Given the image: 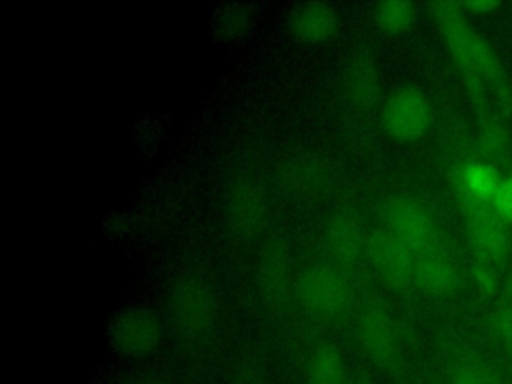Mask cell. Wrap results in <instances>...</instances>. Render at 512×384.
<instances>
[{
	"label": "cell",
	"mask_w": 512,
	"mask_h": 384,
	"mask_svg": "<svg viewBox=\"0 0 512 384\" xmlns=\"http://www.w3.org/2000/svg\"><path fill=\"white\" fill-rule=\"evenodd\" d=\"M490 338L504 350L512 352V304L498 306L486 320Z\"/></svg>",
	"instance_id": "obj_22"
},
{
	"label": "cell",
	"mask_w": 512,
	"mask_h": 384,
	"mask_svg": "<svg viewBox=\"0 0 512 384\" xmlns=\"http://www.w3.org/2000/svg\"><path fill=\"white\" fill-rule=\"evenodd\" d=\"M134 384H162L160 380H154V378H142V380H138V382H134Z\"/></svg>",
	"instance_id": "obj_28"
},
{
	"label": "cell",
	"mask_w": 512,
	"mask_h": 384,
	"mask_svg": "<svg viewBox=\"0 0 512 384\" xmlns=\"http://www.w3.org/2000/svg\"><path fill=\"white\" fill-rule=\"evenodd\" d=\"M386 230L414 254H420L438 242L436 220L426 204L410 196H398L386 206Z\"/></svg>",
	"instance_id": "obj_5"
},
{
	"label": "cell",
	"mask_w": 512,
	"mask_h": 384,
	"mask_svg": "<svg viewBox=\"0 0 512 384\" xmlns=\"http://www.w3.org/2000/svg\"><path fill=\"white\" fill-rule=\"evenodd\" d=\"M368 258L376 274L394 290H404L414 284V258L416 254L406 248L388 230L372 234L368 240Z\"/></svg>",
	"instance_id": "obj_10"
},
{
	"label": "cell",
	"mask_w": 512,
	"mask_h": 384,
	"mask_svg": "<svg viewBox=\"0 0 512 384\" xmlns=\"http://www.w3.org/2000/svg\"><path fill=\"white\" fill-rule=\"evenodd\" d=\"M302 308L318 318L340 316L350 304V284L342 272L330 264H314L306 268L296 284Z\"/></svg>",
	"instance_id": "obj_3"
},
{
	"label": "cell",
	"mask_w": 512,
	"mask_h": 384,
	"mask_svg": "<svg viewBox=\"0 0 512 384\" xmlns=\"http://www.w3.org/2000/svg\"><path fill=\"white\" fill-rule=\"evenodd\" d=\"M462 270L442 246H432L414 258V284L430 296H448L458 290Z\"/></svg>",
	"instance_id": "obj_11"
},
{
	"label": "cell",
	"mask_w": 512,
	"mask_h": 384,
	"mask_svg": "<svg viewBox=\"0 0 512 384\" xmlns=\"http://www.w3.org/2000/svg\"><path fill=\"white\" fill-rule=\"evenodd\" d=\"M308 384H344V360L336 346H318L306 366Z\"/></svg>",
	"instance_id": "obj_18"
},
{
	"label": "cell",
	"mask_w": 512,
	"mask_h": 384,
	"mask_svg": "<svg viewBox=\"0 0 512 384\" xmlns=\"http://www.w3.org/2000/svg\"><path fill=\"white\" fill-rule=\"evenodd\" d=\"M356 336L364 354L382 370L400 364L402 336L392 314L382 304H366L356 322Z\"/></svg>",
	"instance_id": "obj_4"
},
{
	"label": "cell",
	"mask_w": 512,
	"mask_h": 384,
	"mask_svg": "<svg viewBox=\"0 0 512 384\" xmlns=\"http://www.w3.org/2000/svg\"><path fill=\"white\" fill-rule=\"evenodd\" d=\"M288 24L300 42L324 44L338 32V12L324 2H306L290 12Z\"/></svg>",
	"instance_id": "obj_14"
},
{
	"label": "cell",
	"mask_w": 512,
	"mask_h": 384,
	"mask_svg": "<svg viewBox=\"0 0 512 384\" xmlns=\"http://www.w3.org/2000/svg\"><path fill=\"white\" fill-rule=\"evenodd\" d=\"M504 176L490 160H470L456 172L454 190L464 212L480 206H492V198L498 192Z\"/></svg>",
	"instance_id": "obj_12"
},
{
	"label": "cell",
	"mask_w": 512,
	"mask_h": 384,
	"mask_svg": "<svg viewBox=\"0 0 512 384\" xmlns=\"http://www.w3.org/2000/svg\"><path fill=\"white\" fill-rule=\"evenodd\" d=\"M224 216L236 236L250 238L258 234L268 218V200L262 186L250 176L232 180L224 196Z\"/></svg>",
	"instance_id": "obj_7"
},
{
	"label": "cell",
	"mask_w": 512,
	"mask_h": 384,
	"mask_svg": "<svg viewBox=\"0 0 512 384\" xmlns=\"http://www.w3.org/2000/svg\"><path fill=\"white\" fill-rule=\"evenodd\" d=\"M290 284V256L284 246H270L256 268L258 292L268 302H278L284 298Z\"/></svg>",
	"instance_id": "obj_17"
},
{
	"label": "cell",
	"mask_w": 512,
	"mask_h": 384,
	"mask_svg": "<svg viewBox=\"0 0 512 384\" xmlns=\"http://www.w3.org/2000/svg\"><path fill=\"white\" fill-rule=\"evenodd\" d=\"M342 86L348 100L356 106H372L380 94V70L370 52H356L342 74Z\"/></svg>",
	"instance_id": "obj_15"
},
{
	"label": "cell",
	"mask_w": 512,
	"mask_h": 384,
	"mask_svg": "<svg viewBox=\"0 0 512 384\" xmlns=\"http://www.w3.org/2000/svg\"><path fill=\"white\" fill-rule=\"evenodd\" d=\"M106 338L112 350L126 356H140L154 350L162 338V326L158 318L138 306L122 308L110 316L106 326Z\"/></svg>",
	"instance_id": "obj_6"
},
{
	"label": "cell",
	"mask_w": 512,
	"mask_h": 384,
	"mask_svg": "<svg viewBox=\"0 0 512 384\" xmlns=\"http://www.w3.org/2000/svg\"><path fill=\"white\" fill-rule=\"evenodd\" d=\"M252 14L244 4H222L212 14V34L220 40H232L246 32Z\"/></svg>",
	"instance_id": "obj_21"
},
{
	"label": "cell",
	"mask_w": 512,
	"mask_h": 384,
	"mask_svg": "<svg viewBox=\"0 0 512 384\" xmlns=\"http://www.w3.org/2000/svg\"><path fill=\"white\" fill-rule=\"evenodd\" d=\"M328 252L342 264H352L368 250V240L360 220L350 212L334 214L324 228Z\"/></svg>",
	"instance_id": "obj_13"
},
{
	"label": "cell",
	"mask_w": 512,
	"mask_h": 384,
	"mask_svg": "<svg viewBox=\"0 0 512 384\" xmlns=\"http://www.w3.org/2000/svg\"><path fill=\"white\" fill-rule=\"evenodd\" d=\"M470 272H472V280L480 294H492L498 288V282H500L498 266L474 258Z\"/></svg>",
	"instance_id": "obj_24"
},
{
	"label": "cell",
	"mask_w": 512,
	"mask_h": 384,
	"mask_svg": "<svg viewBox=\"0 0 512 384\" xmlns=\"http://www.w3.org/2000/svg\"><path fill=\"white\" fill-rule=\"evenodd\" d=\"M450 384H506L500 368L482 356H460L450 368Z\"/></svg>",
	"instance_id": "obj_19"
},
{
	"label": "cell",
	"mask_w": 512,
	"mask_h": 384,
	"mask_svg": "<svg viewBox=\"0 0 512 384\" xmlns=\"http://www.w3.org/2000/svg\"><path fill=\"white\" fill-rule=\"evenodd\" d=\"M506 146H508V136H506V130L502 128V124H498L494 120H488L482 126V132H480L482 152L490 158H496V156H502L506 152Z\"/></svg>",
	"instance_id": "obj_23"
},
{
	"label": "cell",
	"mask_w": 512,
	"mask_h": 384,
	"mask_svg": "<svg viewBox=\"0 0 512 384\" xmlns=\"http://www.w3.org/2000/svg\"><path fill=\"white\" fill-rule=\"evenodd\" d=\"M352 384H370V382H368V380H362V378H358V380H354Z\"/></svg>",
	"instance_id": "obj_29"
},
{
	"label": "cell",
	"mask_w": 512,
	"mask_h": 384,
	"mask_svg": "<svg viewBox=\"0 0 512 384\" xmlns=\"http://www.w3.org/2000/svg\"><path fill=\"white\" fill-rule=\"evenodd\" d=\"M502 296L508 304H512V272L504 278V284H502Z\"/></svg>",
	"instance_id": "obj_27"
},
{
	"label": "cell",
	"mask_w": 512,
	"mask_h": 384,
	"mask_svg": "<svg viewBox=\"0 0 512 384\" xmlns=\"http://www.w3.org/2000/svg\"><path fill=\"white\" fill-rule=\"evenodd\" d=\"M462 10H470L474 14H488L492 10H496L500 4L498 2H490V0H474V2H466V4H460Z\"/></svg>",
	"instance_id": "obj_26"
},
{
	"label": "cell",
	"mask_w": 512,
	"mask_h": 384,
	"mask_svg": "<svg viewBox=\"0 0 512 384\" xmlns=\"http://www.w3.org/2000/svg\"><path fill=\"white\" fill-rule=\"evenodd\" d=\"M384 128L400 140H416L426 134L432 110L426 96L416 88L396 90L384 104Z\"/></svg>",
	"instance_id": "obj_8"
},
{
	"label": "cell",
	"mask_w": 512,
	"mask_h": 384,
	"mask_svg": "<svg viewBox=\"0 0 512 384\" xmlns=\"http://www.w3.org/2000/svg\"><path fill=\"white\" fill-rule=\"evenodd\" d=\"M436 22L444 34V40L460 66V72L468 84V90L478 106L484 102V82H490L498 98H510L508 82L504 78L502 64L494 50L470 28L460 4L436 2L432 4Z\"/></svg>",
	"instance_id": "obj_1"
},
{
	"label": "cell",
	"mask_w": 512,
	"mask_h": 384,
	"mask_svg": "<svg viewBox=\"0 0 512 384\" xmlns=\"http://www.w3.org/2000/svg\"><path fill=\"white\" fill-rule=\"evenodd\" d=\"M280 180L286 190L298 196H314L328 186L330 172L326 164L310 154L290 158L280 174Z\"/></svg>",
	"instance_id": "obj_16"
},
{
	"label": "cell",
	"mask_w": 512,
	"mask_h": 384,
	"mask_svg": "<svg viewBox=\"0 0 512 384\" xmlns=\"http://www.w3.org/2000/svg\"><path fill=\"white\" fill-rule=\"evenodd\" d=\"M414 6L406 0H384L372 8V20L384 34H404L414 24Z\"/></svg>",
	"instance_id": "obj_20"
},
{
	"label": "cell",
	"mask_w": 512,
	"mask_h": 384,
	"mask_svg": "<svg viewBox=\"0 0 512 384\" xmlns=\"http://www.w3.org/2000/svg\"><path fill=\"white\" fill-rule=\"evenodd\" d=\"M492 210L502 222L512 224V182L506 176L492 198Z\"/></svg>",
	"instance_id": "obj_25"
},
{
	"label": "cell",
	"mask_w": 512,
	"mask_h": 384,
	"mask_svg": "<svg viewBox=\"0 0 512 384\" xmlns=\"http://www.w3.org/2000/svg\"><path fill=\"white\" fill-rule=\"evenodd\" d=\"M466 234L476 260L502 266L510 252L508 224L502 222L492 206L466 212Z\"/></svg>",
	"instance_id": "obj_9"
},
{
	"label": "cell",
	"mask_w": 512,
	"mask_h": 384,
	"mask_svg": "<svg viewBox=\"0 0 512 384\" xmlns=\"http://www.w3.org/2000/svg\"><path fill=\"white\" fill-rule=\"evenodd\" d=\"M168 314L184 340L206 338L218 320V300L212 286L198 276L180 278L170 290Z\"/></svg>",
	"instance_id": "obj_2"
}]
</instances>
